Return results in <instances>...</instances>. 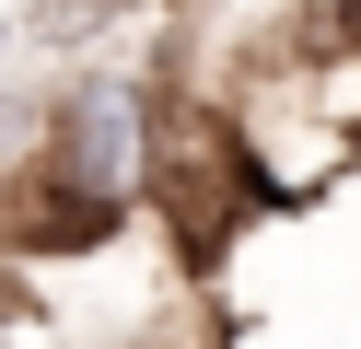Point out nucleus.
Wrapping results in <instances>:
<instances>
[{"instance_id": "obj_1", "label": "nucleus", "mask_w": 361, "mask_h": 349, "mask_svg": "<svg viewBox=\"0 0 361 349\" xmlns=\"http://www.w3.org/2000/svg\"><path fill=\"white\" fill-rule=\"evenodd\" d=\"M314 12H326L314 35H361V0H314Z\"/></svg>"}]
</instances>
